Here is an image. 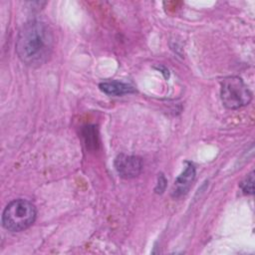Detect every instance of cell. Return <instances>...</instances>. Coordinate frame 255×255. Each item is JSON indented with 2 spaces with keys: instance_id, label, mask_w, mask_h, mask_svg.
Instances as JSON below:
<instances>
[{
  "instance_id": "obj_7",
  "label": "cell",
  "mask_w": 255,
  "mask_h": 255,
  "mask_svg": "<svg viewBox=\"0 0 255 255\" xmlns=\"http://www.w3.org/2000/svg\"><path fill=\"white\" fill-rule=\"evenodd\" d=\"M240 188L245 194L254 193V172L251 171L247 177L240 183Z\"/></svg>"
},
{
  "instance_id": "obj_3",
  "label": "cell",
  "mask_w": 255,
  "mask_h": 255,
  "mask_svg": "<svg viewBox=\"0 0 255 255\" xmlns=\"http://www.w3.org/2000/svg\"><path fill=\"white\" fill-rule=\"evenodd\" d=\"M220 97L225 108L237 110L249 105L252 93L240 77L230 76L221 81Z\"/></svg>"
},
{
  "instance_id": "obj_4",
  "label": "cell",
  "mask_w": 255,
  "mask_h": 255,
  "mask_svg": "<svg viewBox=\"0 0 255 255\" xmlns=\"http://www.w3.org/2000/svg\"><path fill=\"white\" fill-rule=\"evenodd\" d=\"M115 167L120 176L133 178L141 172L142 161L138 156L121 153L115 159Z\"/></svg>"
},
{
  "instance_id": "obj_5",
  "label": "cell",
  "mask_w": 255,
  "mask_h": 255,
  "mask_svg": "<svg viewBox=\"0 0 255 255\" xmlns=\"http://www.w3.org/2000/svg\"><path fill=\"white\" fill-rule=\"evenodd\" d=\"M195 178V167L191 162H186V166L180 175L174 181L171 189V196L174 198L181 197L189 190Z\"/></svg>"
},
{
  "instance_id": "obj_6",
  "label": "cell",
  "mask_w": 255,
  "mask_h": 255,
  "mask_svg": "<svg viewBox=\"0 0 255 255\" xmlns=\"http://www.w3.org/2000/svg\"><path fill=\"white\" fill-rule=\"evenodd\" d=\"M99 87L102 92L110 96H123L134 92V89L131 86L119 81L103 82L99 85Z\"/></svg>"
},
{
  "instance_id": "obj_2",
  "label": "cell",
  "mask_w": 255,
  "mask_h": 255,
  "mask_svg": "<svg viewBox=\"0 0 255 255\" xmlns=\"http://www.w3.org/2000/svg\"><path fill=\"white\" fill-rule=\"evenodd\" d=\"M35 205L26 199H15L7 204L2 214V224L11 232H20L29 228L36 220Z\"/></svg>"
},
{
  "instance_id": "obj_1",
  "label": "cell",
  "mask_w": 255,
  "mask_h": 255,
  "mask_svg": "<svg viewBox=\"0 0 255 255\" xmlns=\"http://www.w3.org/2000/svg\"><path fill=\"white\" fill-rule=\"evenodd\" d=\"M54 43V34L48 24L38 20L30 21L19 30L16 53L25 65L40 67L52 55Z\"/></svg>"
}]
</instances>
